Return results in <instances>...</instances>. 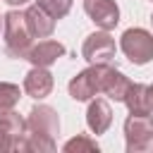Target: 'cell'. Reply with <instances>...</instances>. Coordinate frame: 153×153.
<instances>
[{
  "mask_svg": "<svg viewBox=\"0 0 153 153\" xmlns=\"http://www.w3.org/2000/svg\"><path fill=\"white\" fill-rule=\"evenodd\" d=\"M24 124L26 129L19 151H36V153L55 151V136L60 134V115L50 105H33Z\"/></svg>",
  "mask_w": 153,
  "mask_h": 153,
  "instance_id": "6da1fadb",
  "label": "cell"
},
{
  "mask_svg": "<svg viewBox=\"0 0 153 153\" xmlns=\"http://www.w3.org/2000/svg\"><path fill=\"white\" fill-rule=\"evenodd\" d=\"M2 33H5V55L14 60H26L29 48L33 45V36L26 26L24 12L10 10L2 14Z\"/></svg>",
  "mask_w": 153,
  "mask_h": 153,
  "instance_id": "7a4b0ae2",
  "label": "cell"
},
{
  "mask_svg": "<svg viewBox=\"0 0 153 153\" xmlns=\"http://www.w3.org/2000/svg\"><path fill=\"white\" fill-rule=\"evenodd\" d=\"M120 50L131 65H146L153 60V33L141 26H131L120 36Z\"/></svg>",
  "mask_w": 153,
  "mask_h": 153,
  "instance_id": "3957f363",
  "label": "cell"
},
{
  "mask_svg": "<svg viewBox=\"0 0 153 153\" xmlns=\"http://www.w3.org/2000/svg\"><path fill=\"white\" fill-rule=\"evenodd\" d=\"M124 141L129 153H141L153 148V115H134L124 120Z\"/></svg>",
  "mask_w": 153,
  "mask_h": 153,
  "instance_id": "277c9868",
  "label": "cell"
},
{
  "mask_svg": "<svg viewBox=\"0 0 153 153\" xmlns=\"http://www.w3.org/2000/svg\"><path fill=\"white\" fill-rule=\"evenodd\" d=\"M108 65H88L86 69H81L79 74H74L67 84L69 96L76 103L91 100L96 93H100V84H103V74H105Z\"/></svg>",
  "mask_w": 153,
  "mask_h": 153,
  "instance_id": "5b68a950",
  "label": "cell"
},
{
  "mask_svg": "<svg viewBox=\"0 0 153 153\" xmlns=\"http://www.w3.org/2000/svg\"><path fill=\"white\" fill-rule=\"evenodd\" d=\"M115 53H117V45H115V38L110 36V31L100 29L84 38L81 57L88 65H110L115 60Z\"/></svg>",
  "mask_w": 153,
  "mask_h": 153,
  "instance_id": "8992f818",
  "label": "cell"
},
{
  "mask_svg": "<svg viewBox=\"0 0 153 153\" xmlns=\"http://www.w3.org/2000/svg\"><path fill=\"white\" fill-rule=\"evenodd\" d=\"M24 117L14 110L0 115V153L7 151H19V143L24 139Z\"/></svg>",
  "mask_w": 153,
  "mask_h": 153,
  "instance_id": "52a82bcc",
  "label": "cell"
},
{
  "mask_svg": "<svg viewBox=\"0 0 153 153\" xmlns=\"http://www.w3.org/2000/svg\"><path fill=\"white\" fill-rule=\"evenodd\" d=\"M84 12L103 31H112L120 24V7L115 0H84Z\"/></svg>",
  "mask_w": 153,
  "mask_h": 153,
  "instance_id": "ba28073f",
  "label": "cell"
},
{
  "mask_svg": "<svg viewBox=\"0 0 153 153\" xmlns=\"http://www.w3.org/2000/svg\"><path fill=\"white\" fill-rule=\"evenodd\" d=\"M65 53H67V48H65L60 41L45 38V41H38V43H33V45L29 48L26 60H29L33 67H50V65L57 62Z\"/></svg>",
  "mask_w": 153,
  "mask_h": 153,
  "instance_id": "9c48e42d",
  "label": "cell"
},
{
  "mask_svg": "<svg viewBox=\"0 0 153 153\" xmlns=\"http://www.w3.org/2000/svg\"><path fill=\"white\" fill-rule=\"evenodd\" d=\"M50 91H53V74L48 72V67H31L24 76V93L41 100L50 96Z\"/></svg>",
  "mask_w": 153,
  "mask_h": 153,
  "instance_id": "30bf717a",
  "label": "cell"
},
{
  "mask_svg": "<svg viewBox=\"0 0 153 153\" xmlns=\"http://www.w3.org/2000/svg\"><path fill=\"white\" fill-rule=\"evenodd\" d=\"M86 124L93 134H105L112 124V108L105 98H93L86 110Z\"/></svg>",
  "mask_w": 153,
  "mask_h": 153,
  "instance_id": "8fae6325",
  "label": "cell"
},
{
  "mask_svg": "<svg viewBox=\"0 0 153 153\" xmlns=\"http://www.w3.org/2000/svg\"><path fill=\"white\" fill-rule=\"evenodd\" d=\"M129 76L122 74L120 69H115L112 65L105 67V74H103V84H100V93H105L108 98H112L115 103H122L124 100V93L129 88Z\"/></svg>",
  "mask_w": 153,
  "mask_h": 153,
  "instance_id": "7c38bea8",
  "label": "cell"
},
{
  "mask_svg": "<svg viewBox=\"0 0 153 153\" xmlns=\"http://www.w3.org/2000/svg\"><path fill=\"white\" fill-rule=\"evenodd\" d=\"M24 19H26V26H29V31H31L33 38H48L55 31V19L50 14H45L38 5L26 7L24 10Z\"/></svg>",
  "mask_w": 153,
  "mask_h": 153,
  "instance_id": "4fadbf2b",
  "label": "cell"
},
{
  "mask_svg": "<svg viewBox=\"0 0 153 153\" xmlns=\"http://www.w3.org/2000/svg\"><path fill=\"white\" fill-rule=\"evenodd\" d=\"M122 103L134 115H151V108H148V84H134L131 81Z\"/></svg>",
  "mask_w": 153,
  "mask_h": 153,
  "instance_id": "5bb4252c",
  "label": "cell"
},
{
  "mask_svg": "<svg viewBox=\"0 0 153 153\" xmlns=\"http://www.w3.org/2000/svg\"><path fill=\"white\" fill-rule=\"evenodd\" d=\"M22 98V91L17 84H10V81H0V115L14 110V105L19 103Z\"/></svg>",
  "mask_w": 153,
  "mask_h": 153,
  "instance_id": "9a60e30c",
  "label": "cell"
},
{
  "mask_svg": "<svg viewBox=\"0 0 153 153\" xmlns=\"http://www.w3.org/2000/svg\"><path fill=\"white\" fill-rule=\"evenodd\" d=\"M36 5H38L45 14H50L53 19H62V17H67L69 10H72V0H36Z\"/></svg>",
  "mask_w": 153,
  "mask_h": 153,
  "instance_id": "2e32d148",
  "label": "cell"
},
{
  "mask_svg": "<svg viewBox=\"0 0 153 153\" xmlns=\"http://www.w3.org/2000/svg\"><path fill=\"white\" fill-rule=\"evenodd\" d=\"M65 153H79V151H98V143L91 139V136H86V134H79V136H74V139H69L65 146Z\"/></svg>",
  "mask_w": 153,
  "mask_h": 153,
  "instance_id": "e0dca14e",
  "label": "cell"
},
{
  "mask_svg": "<svg viewBox=\"0 0 153 153\" xmlns=\"http://www.w3.org/2000/svg\"><path fill=\"white\" fill-rule=\"evenodd\" d=\"M148 108H151V115H153V84H148Z\"/></svg>",
  "mask_w": 153,
  "mask_h": 153,
  "instance_id": "ac0fdd59",
  "label": "cell"
},
{
  "mask_svg": "<svg viewBox=\"0 0 153 153\" xmlns=\"http://www.w3.org/2000/svg\"><path fill=\"white\" fill-rule=\"evenodd\" d=\"M2 2H7V5H19V7H22V5H26L29 0H2Z\"/></svg>",
  "mask_w": 153,
  "mask_h": 153,
  "instance_id": "d6986e66",
  "label": "cell"
},
{
  "mask_svg": "<svg viewBox=\"0 0 153 153\" xmlns=\"http://www.w3.org/2000/svg\"><path fill=\"white\" fill-rule=\"evenodd\" d=\"M151 24H153V14H151Z\"/></svg>",
  "mask_w": 153,
  "mask_h": 153,
  "instance_id": "ffe728a7",
  "label": "cell"
},
{
  "mask_svg": "<svg viewBox=\"0 0 153 153\" xmlns=\"http://www.w3.org/2000/svg\"><path fill=\"white\" fill-rule=\"evenodd\" d=\"M0 26H2V17H0Z\"/></svg>",
  "mask_w": 153,
  "mask_h": 153,
  "instance_id": "44dd1931",
  "label": "cell"
}]
</instances>
